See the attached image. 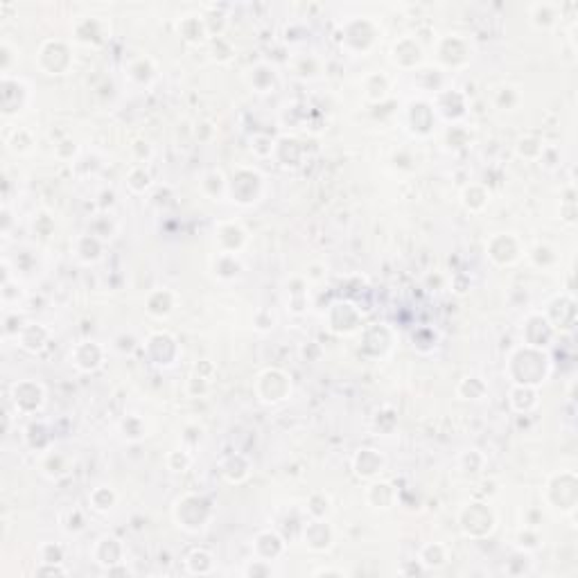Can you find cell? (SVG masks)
I'll use <instances>...</instances> for the list:
<instances>
[{"mask_svg":"<svg viewBox=\"0 0 578 578\" xmlns=\"http://www.w3.org/2000/svg\"><path fill=\"white\" fill-rule=\"evenodd\" d=\"M272 380L274 382H269L267 373H262L258 377V382L269 384V391L262 393V400H265V402H280V400H285V396L291 391V382L287 380V375L280 371H272Z\"/></svg>","mask_w":578,"mask_h":578,"instance_id":"obj_1","label":"cell"},{"mask_svg":"<svg viewBox=\"0 0 578 578\" xmlns=\"http://www.w3.org/2000/svg\"><path fill=\"white\" fill-rule=\"evenodd\" d=\"M102 364V348L95 341H84L75 348V366L82 371H95Z\"/></svg>","mask_w":578,"mask_h":578,"instance_id":"obj_2","label":"cell"},{"mask_svg":"<svg viewBox=\"0 0 578 578\" xmlns=\"http://www.w3.org/2000/svg\"><path fill=\"white\" fill-rule=\"evenodd\" d=\"M560 7L556 3H535L531 5V21H533L535 27H551L556 25L560 19Z\"/></svg>","mask_w":578,"mask_h":578,"instance_id":"obj_3","label":"cell"},{"mask_svg":"<svg viewBox=\"0 0 578 578\" xmlns=\"http://www.w3.org/2000/svg\"><path fill=\"white\" fill-rule=\"evenodd\" d=\"M179 32L183 38H188V41H202L206 36V27H204V21L197 19V16H186L179 23Z\"/></svg>","mask_w":578,"mask_h":578,"instance_id":"obj_4","label":"cell"},{"mask_svg":"<svg viewBox=\"0 0 578 578\" xmlns=\"http://www.w3.org/2000/svg\"><path fill=\"white\" fill-rule=\"evenodd\" d=\"M382 463H384V461H382V457L375 450H359V454H357V468H361V466L366 468L364 472H361L364 477L375 474L377 470L382 468Z\"/></svg>","mask_w":578,"mask_h":578,"instance_id":"obj_5","label":"cell"},{"mask_svg":"<svg viewBox=\"0 0 578 578\" xmlns=\"http://www.w3.org/2000/svg\"><path fill=\"white\" fill-rule=\"evenodd\" d=\"M113 499H115V495L109 488H104V485H99L93 495H91V502H93V508H97V511H109Z\"/></svg>","mask_w":578,"mask_h":578,"instance_id":"obj_6","label":"cell"}]
</instances>
